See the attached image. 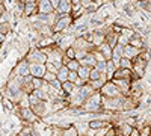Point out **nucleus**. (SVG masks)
Instances as JSON below:
<instances>
[{"instance_id": "nucleus-6", "label": "nucleus", "mask_w": 151, "mask_h": 136, "mask_svg": "<svg viewBox=\"0 0 151 136\" xmlns=\"http://www.w3.org/2000/svg\"><path fill=\"white\" fill-rule=\"evenodd\" d=\"M29 74H30V64H29V60L26 58H23L14 67L11 76H29Z\"/></svg>"}, {"instance_id": "nucleus-17", "label": "nucleus", "mask_w": 151, "mask_h": 136, "mask_svg": "<svg viewBox=\"0 0 151 136\" xmlns=\"http://www.w3.org/2000/svg\"><path fill=\"white\" fill-rule=\"evenodd\" d=\"M130 44L133 45V47H136V48H141V50H144V48H145V41H144V38H142V36L139 35V33H136L134 36H133V38L130 40Z\"/></svg>"}, {"instance_id": "nucleus-16", "label": "nucleus", "mask_w": 151, "mask_h": 136, "mask_svg": "<svg viewBox=\"0 0 151 136\" xmlns=\"http://www.w3.org/2000/svg\"><path fill=\"white\" fill-rule=\"evenodd\" d=\"M97 62H98V60H97L94 52H88V55L80 60V64H82V65H88V67H95Z\"/></svg>"}, {"instance_id": "nucleus-8", "label": "nucleus", "mask_w": 151, "mask_h": 136, "mask_svg": "<svg viewBox=\"0 0 151 136\" xmlns=\"http://www.w3.org/2000/svg\"><path fill=\"white\" fill-rule=\"evenodd\" d=\"M103 42H106V30H103V29L92 30V44L95 47H98V45H101Z\"/></svg>"}, {"instance_id": "nucleus-29", "label": "nucleus", "mask_w": 151, "mask_h": 136, "mask_svg": "<svg viewBox=\"0 0 151 136\" xmlns=\"http://www.w3.org/2000/svg\"><path fill=\"white\" fill-rule=\"evenodd\" d=\"M32 83H33V86H35V89H41L42 85L45 83V80H44V77H33Z\"/></svg>"}, {"instance_id": "nucleus-19", "label": "nucleus", "mask_w": 151, "mask_h": 136, "mask_svg": "<svg viewBox=\"0 0 151 136\" xmlns=\"http://www.w3.org/2000/svg\"><path fill=\"white\" fill-rule=\"evenodd\" d=\"M68 76H70V68L67 65H62L58 71V79L62 83H65V82H68Z\"/></svg>"}, {"instance_id": "nucleus-18", "label": "nucleus", "mask_w": 151, "mask_h": 136, "mask_svg": "<svg viewBox=\"0 0 151 136\" xmlns=\"http://www.w3.org/2000/svg\"><path fill=\"white\" fill-rule=\"evenodd\" d=\"M74 126L77 127V130H79V135H80V136H88V133H89V130H91L89 121H88V122H76Z\"/></svg>"}, {"instance_id": "nucleus-7", "label": "nucleus", "mask_w": 151, "mask_h": 136, "mask_svg": "<svg viewBox=\"0 0 151 136\" xmlns=\"http://www.w3.org/2000/svg\"><path fill=\"white\" fill-rule=\"evenodd\" d=\"M76 38H77V36L73 35V33H64V35L60 36V40L56 42V45H58V47H60L62 50H68L70 47H73V45H74Z\"/></svg>"}, {"instance_id": "nucleus-20", "label": "nucleus", "mask_w": 151, "mask_h": 136, "mask_svg": "<svg viewBox=\"0 0 151 136\" xmlns=\"http://www.w3.org/2000/svg\"><path fill=\"white\" fill-rule=\"evenodd\" d=\"M17 47H18V52L21 53V56H23V58H26V55L30 52V44H29V41H26V40L20 41Z\"/></svg>"}, {"instance_id": "nucleus-10", "label": "nucleus", "mask_w": 151, "mask_h": 136, "mask_svg": "<svg viewBox=\"0 0 151 136\" xmlns=\"http://www.w3.org/2000/svg\"><path fill=\"white\" fill-rule=\"evenodd\" d=\"M45 73H47L45 64H30V74L33 77H44Z\"/></svg>"}, {"instance_id": "nucleus-22", "label": "nucleus", "mask_w": 151, "mask_h": 136, "mask_svg": "<svg viewBox=\"0 0 151 136\" xmlns=\"http://www.w3.org/2000/svg\"><path fill=\"white\" fill-rule=\"evenodd\" d=\"M119 67H121V68L133 70V67H134V60H133V59H129V58H121V60H119Z\"/></svg>"}, {"instance_id": "nucleus-34", "label": "nucleus", "mask_w": 151, "mask_h": 136, "mask_svg": "<svg viewBox=\"0 0 151 136\" xmlns=\"http://www.w3.org/2000/svg\"><path fill=\"white\" fill-rule=\"evenodd\" d=\"M73 5H82V0H71Z\"/></svg>"}, {"instance_id": "nucleus-9", "label": "nucleus", "mask_w": 151, "mask_h": 136, "mask_svg": "<svg viewBox=\"0 0 151 136\" xmlns=\"http://www.w3.org/2000/svg\"><path fill=\"white\" fill-rule=\"evenodd\" d=\"M38 11H40V14H52V12H55L52 0H38Z\"/></svg>"}, {"instance_id": "nucleus-11", "label": "nucleus", "mask_w": 151, "mask_h": 136, "mask_svg": "<svg viewBox=\"0 0 151 136\" xmlns=\"http://www.w3.org/2000/svg\"><path fill=\"white\" fill-rule=\"evenodd\" d=\"M40 14L38 11V2H27L24 3V18H29L32 15Z\"/></svg>"}, {"instance_id": "nucleus-30", "label": "nucleus", "mask_w": 151, "mask_h": 136, "mask_svg": "<svg viewBox=\"0 0 151 136\" xmlns=\"http://www.w3.org/2000/svg\"><path fill=\"white\" fill-rule=\"evenodd\" d=\"M86 55H88V50H76V59L79 60H82Z\"/></svg>"}, {"instance_id": "nucleus-4", "label": "nucleus", "mask_w": 151, "mask_h": 136, "mask_svg": "<svg viewBox=\"0 0 151 136\" xmlns=\"http://www.w3.org/2000/svg\"><path fill=\"white\" fill-rule=\"evenodd\" d=\"M73 21H74L73 14H62V15H59V18H58V21H56V24H55V27H53L55 33H56V32L65 33V32L71 27Z\"/></svg>"}, {"instance_id": "nucleus-33", "label": "nucleus", "mask_w": 151, "mask_h": 136, "mask_svg": "<svg viewBox=\"0 0 151 136\" xmlns=\"http://www.w3.org/2000/svg\"><path fill=\"white\" fill-rule=\"evenodd\" d=\"M52 5H53V8H55V11L59 8V5H60V0H52Z\"/></svg>"}, {"instance_id": "nucleus-13", "label": "nucleus", "mask_w": 151, "mask_h": 136, "mask_svg": "<svg viewBox=\"0 0 151 136\" xmlns=\"http://www.w3.org/2000/svg\"><path fill=\"white\" fill-rule=\"evenodd\" d=\"M56 12H58L59 15H62V14H71V12H73V3H71V0H60V5L56 9Z\"/></svg>"}, {"instance_id": "nucleus-14", "label": "nucleus", "mask_w": 151, "mask_h": 136, "mask_svg": "<svg viewBox=\"0 0 151 136\" xmlns=\"http://www.w3.org/2000/svg\"><path fill=\"white\" fill-rule=\"evenodd\" d=\"M97 48H98V50L101 52L103 55H104V58H106L107 60L113 59V47H112L109 42H103L101 45H98Z\"/></svg>"}, {"instance_id": "nucleus-1", "label": "nucleus", "mask_w": 151, "mask_h": 136, "mask_svg": "<svg viewBox=\"0 0 151 136\" xmlns=\"http://www.w3.org/2000/svg\"><path fill=\"white\" fill-rule=\"evenodd\" d=\"M82 109L86 114H97V112H106L103 109V95L100 91H97L95 94H92L91 97L86 98V101L83 103Z\"/></svg>"}, {"instance_id": "nucleus-3", "label": "nucleus", "mask_w": 151, "mask_h": 136, "mask_svg": "<svg viewBox=\"0 0 151 136\" xmlns=\"http://www.w3.org/2000/svg\"><path fill=\"white\" fill-rule=\"evenodd\" d=\"M26 59L29 60V64H47L48 56L41 50L40 47L30 48V52L26 55Z\"/></svg>"}, {"instance_id": "nucleus-28", "label": "nucleus", "mask_w": 151, "mask_h": 136, "mask_svg": "<svg viewBox=\"0 0 151 136\" xmlns=\"http://www.w3.org/2000/svg\"><path fill=\"white\" fill-rule=\"evenodd\" d=\"M56 79H58V74H56V73H52V71H48V70H47V73L44 74V80L48 82V83L55 82Z\"/></svg>"}, {"instance_id": "nucleus-2", "label": "nucleus", "mask_w": 151, "mask_h": 136, "mask_svg": "<svg viewBox=\"0 0 151 136\" xmlns=\"http://www.w3.org/2000/svg\"><path fill=\"white\" fill-rule=\"evenodd\" d=\"M15 110L18 112L17 115H18L24 122H26V124H29V126H30V124H35V122H38V121L41 119V118L32 110V107H20L18 104H15Z\"/></svg>"}, {"instance_id": "nucleus-35", "label": "nucleus", "mask_w": 151, "mask_h": 136, "mask_svg": "<svg viewBox=\"0 0 151 136\" xmlns=\"http://www.w3.org/2000/svg\"><path fill=\"white\" fill-rule=\"evenodd\" d=\"M27 2H38V0H26V3H27Z\"/></svg>"}, {"instance_id": "nucleus-21", "label": "nucleus", "mask_w": 151, "mask_h": 136, "mask_svg": "<svg viewBox=\"0 0 151 136\" xmlns=\"http://www.w3.org/2000/svg\"><path fill=\"white\" fill-rule=\"evenodd\" d=\"M76 88H77V85L76 83H73V82H65V83H62V89H64V92L67 94V95H70V94H73L74 91H76Z\"/></svg>"}, {"instance_id": "nucleus-32", "label": "nucleus", "mask_w": 151, "mask_h": 136, "mask_svg": "<svg viewBox=\"0 0 151 136\" xmlns=\"http://www.w3.org/2000/svg\"><path fill=\"white\" fill-rule=\"evenodd\" d=\"M104 136H116V130H115V126H113V127H112V129H110V130H109V132H107V133L104 135Z\"/></svg>"}, {"instance_id": "nucleus-15", "label": "nucleus", "mask_w": 151, "mask_h": 136, "mask_svg": "<svg viewBox=\"0 0 151 136\" xmlns=\"http://www.w3.org/2000/svg\"><path fill=\"white\" fill-rule=\"evenodd\" d=\"M92 68L94 67H88V65H82L80 68H79V76H80V79L83 80V82H89V77H91V71H92Z\"/></svg>"}, {"instance_id": "nucleus-26", "label": "nucleus", "mask_w": 151, "mask_h": 136, "mask_svg": "<svg viewBox=\"0 0 151 136\" xmlns=\"http://www.w3.org/2000/svg\"><path fill=\"white\" fill-rule=\"evenodd\" d=\"M11 29H12V26H11L9 21H3L2 24H0V33L2 35H8L11 32Z\"/></svg>"}, {"instance_id": "nucleus-25", "label": "nucleus", "mask_w": 151, "mask_h": 136, "mask_svg": "<svg viewBox=\"0 0 151 136\" xmlns=\"http://www.w3.org/2000/svg\"><path fill=\"white\" fill-rule=\"evenodd\" d=\"M137 2H139V8L142 11L151 14V0H137Z\"/></svg>"}, {"instance_id": "nucleus-5", "label": "nucleus", "mask_w": 151, "mask_h": 136, "mask_svg": "<svg viewBox=\"0 0 151 136\" xmlns=\"http://www.w3.org/2000/svg\"><path fill=\"white\" fill-rule=\"evenodd\" d=\"M100 92H101L103 97H122V91L116 86V83L113 80H109L106 82V85L103 86L101 89H100Z\"/></svg>"}, {"instance_id": "nucleus-27", "label": "nucleus", "mask_w": 151, "mask_h": 136, "mask_svg": "<svg viewBox=\"0 0 151 136\" xmlns=\"http://www.w3.org/2000/svg\"><path fill=\"white\" fill-rule=\"evenodd\" d=\"M104 76V74L101 73V71H100V70H97L95 67L92 68V71H91V77H89V82L91 80H98V79H101Z\"/></svg>"}, {"instance_id": "nucleus-23", "label": "nucleus", "mask_w": 151, "mask_h": 136, "mask_svg": "<svg viewBox=\"0 0 151 136\" xmlns=\"http://www.w3.org/2000/svg\"><path fill=\"white\" fill-rule=\"evenodd\" d=\"M62 136H80V135H79L77 127L73 124V126H70L68 129H65L64 132H62Z\"/></svg>"}, {"instance_id": "nucleus-24", "label": "nucleus", "mask_w": 151, "mask_h": 136, "mask_svg": "<svg viewBox=\"0 0 151 136\" xmlns=\"http://www.w3.org/2000/svg\"><path fill=\"white\" fill-rule=\"evenodd\" d=\"M67 67L70 68V71H79V68L82 67V64H80V60H79V59H71Z\"/></svg>"}, {"instance_id": "nucleus-12", "label": "nucleus", "mask_w": 151, "mask_h": 136, "mask_svg": "<svg viewBox=\"0 0 151 136\" xmlns=\"http://www.w3.org/2000/svg\"><path fill=\"white\" fill-rule=\"evenodd\" d=\"M141 48H136L133 47L132 44H127V45H124V58H129V59H136L137 56L141 55Z\"/></svg>"}, {"instance_id": "nucleus-31", "label": "nucleus", "mask_w": 151, "mask_h": 136, "mask_svg": "<svg viewBox=\"0 0 151 136\" xmlns=\"http://www.w3.org/2000/svg\"><path fill=\"white\" fill-rule=\"evenodd\" d=\"M65 55H67L70 59H76V48H74V47H70L68 50H65Z\"/></svg>"}]
</instances>
